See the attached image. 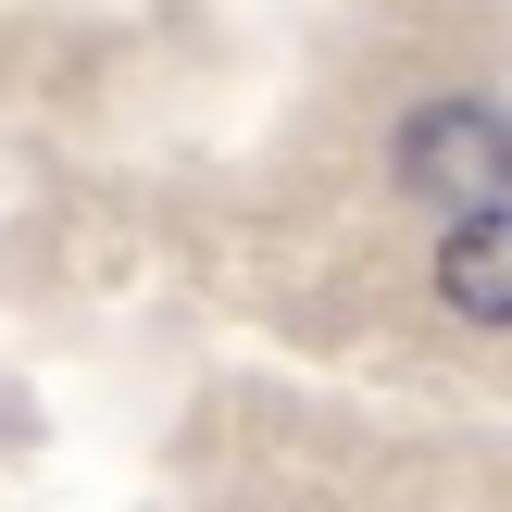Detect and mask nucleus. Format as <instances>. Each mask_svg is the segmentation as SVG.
Instances as JSON below:
<instances>
[{
  "label": "nucleus",
  "instance_id": "1",
  "mask_svg": "<svg viewBox=\"0 0 512 512\" xmlns=\"http://www.w3.org/2000/svg\"><path fill=\"white\" fill-rule=\"evenodd\" d=\"M400 188L438 200V213L512 200V125L488 113V100H425V113L400 125Z\"/></svg>",
  "mask_w": 512,
  "mask_h": 512
},
{
  "label": "nucleus",
  "instance_id": "2",
  "mask_svg": "<svg viewBox=\"0 0 512 512\" xmlns=\"http://www.w3.org/2000/svg\"><path fill=\"white\" fill-rule=\"evenodd\" d=\"M438 300L475 325H512V200H488V213H463L438 238Z\"/></svg>",
  "mask_w": 512,
  "mask_h": 512
}]
</instances>
